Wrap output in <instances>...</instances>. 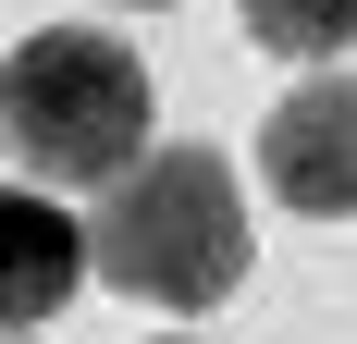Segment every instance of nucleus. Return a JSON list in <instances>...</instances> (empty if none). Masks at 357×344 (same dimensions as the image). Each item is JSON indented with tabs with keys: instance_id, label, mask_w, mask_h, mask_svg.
<instances>
[{
	"instance_id": "20e7f679",
	"label": "nucleus",
	"mask_w": 357,
	"mask_h": 344,
	"mask_svg": "<svg viewBox=\"0 0 357 344\" xmlns=\"http://www.w3.org/2000/svg\"><path fill=\"white\" fill-rule=\"evenodd\" d=\"M99 271V246H86V221L74 209H50V197H0V320H13V344L37 332V320H62V295Z\"/></svg>"
},
{
	"instance_id": "423d86ee",
	"label": "nucleus",
	"mask_w": 357,
	"mask_h": 344,
	"mask_svg": "<svg viewBox=\"0 0 357 344\" xmlns=\"http://www.w3.org/2000/svg\"><path fill=\"white\" fill-rule=\"evenodd\" d=\"M123 13H173V0H123Z\"/></svg>"
},
{
	"instance_id": "7ed1b4c3",
	"label": "nucleus",
	"mask_w": 357,
	"mask_h": 344,
	"mask_svg": "<svg viewBox=\"0 0 357 344\" xmlns=\"http://www.w3.org/2000/svg\"><path fill=\"white\" fill-rule=\"evenodd\" d=\"M259 185L308 221H357V74H308L259 123Z\"/></svg>"
},
{
	"instance_id": "39448f33",
	"label": "nucleus",
	"mask_w": 357,
	"mask_h": 344,
	"mask_svg": "<svg viewBox=\"0 0 357 344\" xmlns=\"http://www.w3.org/2000/svg\"><path fill=\"white\" fill-rule=\"evenodd\" d=\"M247 13L259 49H284V62H333V49H357V0H234Z\"/></svg>"
},
{
	"instance_id": "f257e3e1",
	"label": "nucleus",
	"mask_w": 357,
	"mask_h": 344,
	"mask_svg": "<svg viewBox=\"0 0 357 344\" xmlns=\"http://www.w3.org/2000/svg\"><path fill=\"white\" fill-rule=\"evenodd\" d=\"M86 246H99V283H123L148 308H185V320L222 308V295L247 283V258H259L222 148H148V160L99 197Z\"/></svg>"
},
{
	"instance_id": "f03ea898",
	"label": "nucleus",
	"mask_w": 357,
	"mask_h": 344,
	"mask_svg": "<svg viewBox=\"0 0 357 344\" xmlns=\"http://www.w3.org/2000/svg\"><path fill=\"white\" fill-rule=\"evenodd\" d=\"M13 185H123L148 160V62L111 25H37L0 74Z\"/></svg>"
}]
</instances>
